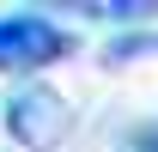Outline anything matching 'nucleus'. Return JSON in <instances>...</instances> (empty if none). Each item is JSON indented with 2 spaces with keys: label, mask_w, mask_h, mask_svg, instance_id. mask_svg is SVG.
Masks as SVG:
<instances>
[{
  "label": "nucleus",
  "mask_w": 158,
  "mask_h": 152,
  "mask_svg": "<svg viewBox=\"0 0 158 152\" xmlns=\"http://www.w3.org/2000/svg\"><path fill=\"white\" fill-rule=\"evenodd\" d=\"M73 128V110L55 85H19L6 97V134L19 140L24 152H55Z\"/></svg>",
  "instance_id": "f257e3e1"
},
{
  "label": "nucleus",
  "mask_w": 158,
  "mask_h": 152,
  "mask_svg": "<svg viewBox=\"0 0 158 152\" xmlns=\"http://www.w3.org/2000/svg\"><path fill=\"white\" fill-rule=\"evenodd\" d=\"M73 55V37L49 24L43 12H6L0 19V67H12V73H37L49 61Z\"/></svg>",
  "instance_id": "f03ea898"
},
{
  "label": "nucleus",
  "mask_w": 158,
  "mask_h": 152,
  "mask_svg": "<svg viewBox=\"0 0 158 152\" xmlns=\"http://www.w3.org/2000/svg\"><path fill=\"white\" fill-rule=\"evenodd\" d=\"M140 49H158V37H122V43L103 49V61H128V55H140Z\"/></svg>",
  "instance_id": "7ed1b4c3"
},
{
  "label": "nucleus",
  "mask_w": 158,
  "mask_h": 152,
  "mask_svg": "<svg viewBox=\"0 0 158 152\" xmlns=\"http://www.w3.org/2000/svg\"><path fill=\"white\" fill-rule=\"evenodd\" d=\"M134 152H158V128H152V134H140V140H134Z\"/></svg>",
  "instance_id": "20e7f679"
}]
</instances>
